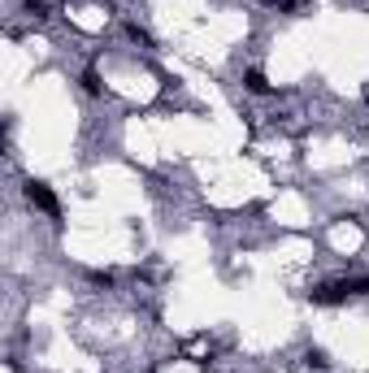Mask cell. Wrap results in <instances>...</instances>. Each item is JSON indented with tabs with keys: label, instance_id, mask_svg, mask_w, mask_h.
<instances>
[{
	"label": "cell",
	"instance_id": "cell-1",
	"mask_svg": "<svg viewBox=\"0 0 369 373\" xmlns=\"http://www.w3.org/2000/svg\"><path fill=\"white\" fill-rule=\"evenodd\" d=\"M22 196H26V204H30V208H39V213H48L53 221H61V200L53 196V187H48V183H35V178H30Z\"/></svg>",
	"mask_w": 369,
	"mask_h": 373
},
{
	"label": "cell",
	"instance_id": "cell-2",
	"mask_svg": "<svg viewBox=\"0 0 369 373\" xmlns=\"http://www.w3.org/2000/svg\"><path fill=\"white\" fill-rule=\"evenodd\" d=\"M348 295H352V278H343V282H322V286H313V291H309V300H313V304H322V308L348 304Z\"/></svg>",
	"mask_w": 369,
	"mask_h": 373
},
{
	"label": "cell",
	"instance_id": "cell-3",
	"mask_svg": "<svg viewBox=\"0 0 369 373\" xmlns=\"http://www.w3.org/2000/svg\"><path fill=\"white\" fill-rule=\"evenodd\" d=\"M244 91H252V95H269V78H265V70H244Z\"/></svg>",
	"mask_w": 369,
	"mask_h": 373
},
{
	"label": "cell",
	"instance_id": "cell-4",
	"mask_svg": "<svg viewBox=\"0 0 369 373\" xmlns=\"http://www.w3.org/2000/svg\"><path fill=\"white\" fill-rule=\"evenodd\" d=\"M78 83H83L87 95H105V83H100V70H96V66H87L83 74H78Z\"/></svg>",
	"mask_w": 369,
	"mask_h": 373
},
{
	"label": "cell",
	"instance_id": "cell-5",
	"mask_svg": "<svg viewBox=\"0 0 369 373\" xmlns=\"http://www.w3.org/2000/svg\"><path fill=\"white\" fill-rule=\"evenodd\" d=\"M126 39H131V44H139V48H156V39L148 35V30H143L139 22H126Z\"/></svg>",
	"mask_w": 369,
	"mask_h": 373
},
{
	"label": "cell",
	"instance_id": "cell-6",
	"mask_svg": "<svg viewBox=\"0 0 369 373\" xmlns=\"http://www.w3.org/2000/svg\"><path fill=\"white\" fill-rule=\"evenodd\" d=\"M304 361H309L313 369H330V356H326L322 347H309V352H304Z\"/></svg>",
	"mask_w": 369,
	"mask_h": 373
},
{
	"label": "cell",
	"instance_id": "cell-7",
	"mask_svg": "<svg viewBox=\"0 0 369 373\" xmlns=\"http://www.w3.org/2000/svg\"><path fill=\"white\" fill-rule=\"evenodd\" d=\"M22 9L30 13V18H44V13H48V0H22Z\"/></svg>",
	"mask_w": 369,
	"mask_h": 373
}]
</instances>
